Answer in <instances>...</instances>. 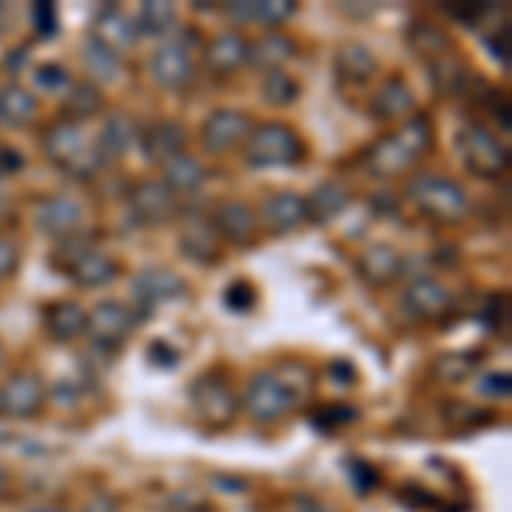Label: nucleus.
Wrapping results in <instances>:
<instances>
[{
    "label": "nucleus",
    "instance_id": "nucleus-22",
    "mask_svg": "<svg viewBox=\"0 0 512 512\" xmlns=\"http://www.w3.org/2000/svg\"><path fill=\"white\" fill-rule=\"evenodd\" d=\"M178 250L185 253L192 263L209 267V263L219 260L222 239L216 236V229H212L209 219H188L185 226H181V233H178Z\"/></svg>",
    "mask_w": 512,
    "mask_h": 512
},
{
    "label": "nucleus",
    "instance_id": "nucleus-53",
    "mask_svg": "<svg viewBox=\"0 0 512 512\" xmlns=\"http://www.w3.org/2000/svg\"><path fill=\"white\" fill-rule=\"evenodd\" d=\"M7 366V349H4V342H0V369Z\"/></svg>",
    "mask_w": 512,
    "mask_h": 512
},
{
    "label": "nucleus",
    "instance_id": "nucleus-32",
    "mask_svg": "<svg viewBox=\"0 0 512 512\" xmlns=\"http://www.w3.org/2000/svg\"><path fill=\"white\" fill-rule=\"evenodd\" d=\"M427 69H431V82L437 93L444 96H461L468 86H472V72H468V65L458 59V55H437V59L427 62Z\"/></svg>",
    "mask_w": 512,
    "mask_h": 512
},
{
    "label": "nucleus",
    "instance_id": "nucleus-30",
    "mask_svg": "<svg viewBox=\"0 0 512 512\" xmlns=\"http://www.w3.org/2000/svg\"><path fill=\"white\" fill-rule=\"evenodd\" d=\"M161 181L171 188L175 195H188L198 192L205 185V164L195 158V154H178L168 164H161Z\"/></svg>",
    "mask_w": 512,
    "mask_h": 512
},
{
    "label": "nucleus",
    "instance_id": "nucleus-48",
    "mask_svg": "<svg viewBox=\"0 0 512 512\" xmlns=\"http://www.w3.org/2000/svg\"><path fill=\"white\" fill-rule=\"evenodd\" d=\"M352 475H355V489L369 492L376 485V472L369 465H362V461H352Z\"/></svg>",
    "mask_w": 512,
    "mask_h": 512
},
{
    "label": "nucleus",
    "instance_id": "nucleus-33",
    "mask_svg": "<svg viewBox=\"0 0 512 512\" xmlns=\"http://www.w3.org/2000/svg\"><path fill=\"white\" fill-rule=\"evenodd\" d=\"M335 72L342 82H352V86H362L376 76V55L369 52L366 45H342L335 55Z\"/></svg>",
    "mask_w": 512,
    "mask_h": 512
},
{
    "label": "nucleus",
    "instance_id": "nucleus-51",
    "mask_svg": "<svg viewBox=\"0 0 512 512\" xmlns=\"http://www.w3.org/2000/svg\"><path fill=\"white\" fill-rule=\"evenodd\" d=\"M21 168V158L11 151V147H0V175H14Z\"/></svg>",
    "mask_w": 512,
    "mask_h": 512
},
{
    "label": "nucleus",
    "instance_id": "nucleus-31",
    "mask_svg": "<svg viewBox=\"0 0 512 512\" xmlns=\"http://www.w3.org/2000/svg\"><path fill=\"white\" fill-rule=\"evenodd\" d=\"M82 62H86V69H89V76H93L96 86L99 82L120 79V72H123L120 52L106 45V41H99L96 35H89L86 41H82Z\"/></svg>",
    "mask_w": 512,
    "mask_h": 512
},
{
    "label": "nucleus",
    "instance_id": "nucleus-16",
    "mask_svg": "<svg viewBox=\"0 0 512 512\" xmlns=\"http://www.w3.org/2000/svg\"><path fill=\"white\" fill-rule=\"evenodd\" d=\"M140 151L151 164H168L171 158L185 154L188 147V130L178 120H154L151 127L140 130Z\"/></svg>",
    "mask_w": 512,
    "mask_h": 512
},
{
    "label": "nucleus",
    "instance_id": "nucleus-9",
    "mask_svg": "<svg viewBox=\"0 0 512 512\" xmlns=\"http://www.w3.org/2000/svg\"><path fill=\"white\" fill-rule=\"evenodd\" d=\"M140 311H134L123 301H99L93 311H86V335L93 338L99 349L117 352L130 335L137 332Z\"/></svg>",
    "mask_w": 512,
    "mask_h": 512
},
{
    "label": "nucleus",
    "instance_id": "nucleus-50",
    "mask_svg": "<svg viewBox=\"0 0 512 512\" xmlns=\"http://www.w3.org/2000/svg\"><path fill=\"white\" fill-rule=\"evenodd\" d=\"M448 11H451V18L475 24L478 18H482V14H489V7H485V4H478V7H448Z\"/></svg>",
    "mask_w": 512,
    "mask_h": 512
},
{
    "label": "nucleus",
    "instance_id": "nucleus-6",
    "mask_svg": "<svg viewBox=\"0 0 512 512\" xmlns=\"http://www.w3.org/2000/svg\"><path fill=\"white\" fill-rule=\"evenodd\" d=\"M195 52H198V38L192 35V28L178 31L175 38H168L164 45L154 48L151 55V79L158 82L168 93L185 89L195 76Z\"/></svg>",
    "mask_w": 512,
    "mask_h": 512
},
{
    "label": "nucleus",
    "instance_id": "nucleus-10",
    "mask_svg": "<svg viewBox=\"0 0 512 512\" xmlns=\"http://www.w3.org/2000/svg\"><path fill=\"white\" fill-rule=\"evenodd\" d=\"M48 403V386L45 379L31 369H18L4 379L0 386V417L7 420H28V417H38Z\"/></svg>",
    "mask_w": 512,
    "mask_h": 512
},
{
    "label": "nucleus",
    "instance_id": "nucleus-37",
    "mask_svg": "<svg viewBox=\"0 0 512 512\" xmlns=\"http://www.w3.org/2000/svg\"><path fill=\"white\" fill-rule=\"evenodd\" d=\"M263 99H267L270 106H277V110H284V106L297 103V96H301V86H297L294 76H287L284 69H274L263 76Z\"/></svg>",
    "mask_w": 512,
    "mask_h": 512
},
{
    "label": "nucleus",
    "instance_id": "nucleus-19",
    "mask_svg": "<svg viewBox=\"0 0 512 512\" xmlns=\"http://www.w3.org/2000/svg\"><path fill=\"white\" fill-rule=\"evenodd\" d=\"M256 216H260V226H267L270 233L287 236L308 226V205H304V195L297 192H274L267 195V202H263V209Z\"/></svg>",
    "mask_w": 512,
    "mask_h": 512
},
{
    "label": "nucleus",
    "instance_id": "nucleus-24",
    "mask_svg": "<svg viewBox=\"0 0 512 512\" xmlns=\"http://www.w3.org/2000/svg\"><path fill=\"white\" fill-rule=\"evenodd\" d=\"M291 59H297V41L287 35V31H263L250 45L246 65L274 72V69H284V62H291Z\"/></svg>",
    "mask_w": 512,
    "mask_h": 512
},
{
    "label": "nucleus",
    "instance_id": "nucleus-39",
    "mask_svg": "<svg viewBox=\"0 0 512 512\" xmlns=\"http://www.w3.org/2000/svg\"><path fill=\"white\" fill-rule=\"evenodd\" d=\"M410 45H414L420 55H427V62H431L437 55L448 52V35H444L441 28H434V24L420 21L410 28Z\"/></svg>",
    "mask_w": 512,
    "mask_h": 512
},
{
    "label": "nucleus",
    "instance_id": "nucleus-2",
    "mask_svg": "<svg viewBox=\"0 0 512 512\" xmlns=\"http://www.w3.org/2000/svg\"><path fill=\"white\" fill-rule=\"evenodd\" d=\"M48 263H52L59 274L69 277L76 287H82V291H96V287L113 284L117 274H120V263L113 260L110 253L96 250L86 236H72V239L55 243Z\"/></svg>",
    "mask_w": 512,
    "mask_h": 512
},
{
    "label": "nucleus",
    "instance_id": "nucleus-28",
    "mask_svg": "<svg viewBox=\"0 0 512 512\" xmlns=\"http://www.w3.org/2000/svg\"><path fill=\"white\" fill-rule=\"evenodd\" d=\"M38 117V96L24 86H4L0 89V127L24 130Z\"/></svg>",
    "mask_w": 512,
    "mask_h": 512
},
{
    "label": "nucleus",
    "instance_id": "nucleus-4",
    "mask_svg": "<svg viewBox=\"0 0 512 512\" xmlns=\"http://www.w3.org/2000/svg\"><path fill=\"white\" fill-rule=\"evenodd\" d=\"M407 198L420 216L434 222H461L468 216V192L454 178L444 175H414L407 181Z\"/></svg>",
    "mask_w": 512,
    "mask_h": 512
},
{
    "label": "nucleus",
    "instance_id": "nucleus-21",
    "mask_svg": "<svg viewBox=\"0 0 512 512\" xmlns=\"http://www.w3.org/2000/svg\"><path fill=\"white\" fill-rule=\"evenodd\" d=\"M369 113H373L376 120L383 123H403L410 120L417 113V96L414 89L407 86L403 79H386L383 86L376 89L373 103H369Z\"/></svg>",
    "mask_w": 512,
    "mask_h": 512
},
{
    "label": "nucleus",
    "instance_id": "nucleus-23",
    "mask_svg": "<svg viewBox=\"0 0 512 512\" xmlns=\"http://www.w3.org/2000/svg\"><path fill=\"white\" fill-rule=\"evenodd\" d=\"M355 267H359V277L366 280V284L386 287V284H393V280L403 274V256L396 253L393 246L373 243V246H366V250L359 253Z\"/></svg>",
    "mask_w": 512,
    "mask_h": 512
},
{
    "label": "nucleus",
    "instance_id": "nucleus-45",
    "mask_svg": "<svg viewBox=\"0 0 512 512\" xmlns=\"http://www.w3.org/2000/svg\"><path fill=\"white\" fill-rule=\"evenodd\" d=\"M18 263H21V250H18V243H11V239H4L0 236V280H7L18 270Z\"/></svg>",
    "mask_w": 512,
    "mask_h": 512
},
{
    "label": "nucleus",
    "instance_id": "nucleus-5",
    "mask_svg": "<svg viewBox=\"0 0 512 512\" xmlns=\"http://www.w3.org/2000/svg\"><path fill=\"white\" fill-rule=\"evenodd\" d=\"M243 158L250 168H294L304 158V140L287 123H253L243 144Z\"/></svg>",
    "mask_w": 512,
    "mask_h": 512
},
{
    "label": "nucleus",
    "instance_id": "nucleus-15",
    "mask_svg": "<svg viewBox=\"0 0 512 512\" xmlns=\"http://www.w3.org/2000/svg\"><path fill=\"white\" fill-rule=\"evenodd\" d=\"M209 222H212V229H216V236L222 239V243L250 246L253 239L260 236V216H256L246 202H236V198L219 202Z\"/></svg>",
    "mask_w": 512,
    "mask_h": 512
},
{
    "label": "nucleus",
    "instance_id": "nucleus-47",
    "mask_svg": "<svg viewBox=\"0 0 512 512\" xmlns=\"http://www.w3.org/2000/svg\"><path fill=\"white\" fill-rule=\"evenodd\" d=\"M151 362H154V366H161V369H175L178 366V352L168 349L164 342H154L151 345Z\"/></svg>",
    "mask_w": 512,
    "mask_h": 512
},
{
    "label": "nucleus",
    "instance_id": "nucleus-13",
    "mask_svg": "<svg viewBox=\"0 0 512 512\" xmlns=\"http://www.w3.org/2000/svg\"><path fill=\"white\" fill-rule=\"evenodd\" d=\"M178 212V195L161 178L140 181L130 188V216L140 226H164Z\"/></svg>",
    "mask_w": 512,
    "mask_h": 512
},
{
    "label": "nucleus",
    "instance_id": "nucleus-12",
    "mask_svg": "<svg viewBox=\"0 0 512 512\" xmlns=\"http://www.w3.org/2000/svg\"><path fill=\"white\" fill-rule=\"evenodd\" d=\"M253 130V120L243 110H212L202 123V147L212 158L233 154L246 144Z\"/></svg>",
    "mask_w": 512,
    "mask_h": 512
},
{
    "label": "nucleus",
    "instance_id": "nucleus-3",
    "mask_svg": "<svg viewBox=\"0 0 512 512\" xmlns=\"http://www.w3.org/2000/svg\"><path fill=\"white\" fill-rule=\"evenodd\" d=\"M41 151L48 154V161H55L59 168H65L69 175L76 178H93L103 161L96 154L93 137L86 134V127L69 117H59L45 127L41 134Z\"/></svg>",
    "mask_w": 512,
    "mask_h": 512
},
{
    "label": "nucleus",
    "instance_id": "nucleus-17",
    "mask_svg": "<svg viewBox=\"0 0 512 512\" xmlns=\"http://www.w3.org/2000/svg\"><path fill=\"white\" fill-rule=\"evenodd\" d=\"M130 291H134V297L140 304L158 308V304L181 301V297L188 294V284H185V277L175 274V270H168V267H147L134 277Z\"/></svg>",
    "mask_w": 512,
    "mask_h": 512
},
{
    "label": "nucleus",
    "instance_id": "nucleus-1",
    "mask_svg": "<svg viewBox=\"0 0 512 512\" xmlns=\"http://www.w3.org/2000/svg\"><path fill=\"white\" fill-rule=\"evenodd\" d=\"M308 390H311V373L304 366H297V362L260 369V373H253L250 383H246L243 410L253 424L274 427L301 407Z\"/></svg>",
    "mask_w": 512,
    "mask_h": 512
},
{
    "label": "nucleus",
    "instance_id": "nucleus-41",
    "mask_svg": "<svg viewBox=\"0 0 512 512\" xmlns=\"http://www.w3.org/2000/svg\"><path fill=\"white\" fill-rule=\"evenodd\" d=\"M35 86L45 89V93H69L72 79H69V72H65V65L45 62L35 69Z\"/></svg>",
    "mask_w": 512,
    "mask_h": 512
},
{
    "label": "nucleus",
    "instance_id": "nucleus-55",
    "mask_svg": "<svg viewBox=\"0 0 512 512\" xmlns=\"http://www.w3.org/2000/svg\"><path fill=\"white\" fill-rule=\"evenodd\" d=\"M0 209H4V195H0Z\"/></svg>",
    "mask_w": 512,
    "mask_h": 512
},
{
    "label": "nucleus",
    "instance_id": "nucleus-29",
    "mask_svg": "<svg viewBox=\"0 0 512 512\" xmlns=\"http://www.w3.org/2000/svg\"><path fill=\"white\" fill-rule=\"evenodd\" d=\"M93 35L99 41H106L110 48H117V52H123V48L137 45L140 31H137V21L130 18L127 11H120V7H103L96 18V31Z\"/></svg>",
    "mask_w": 512,
    "mask_h": 512
},
{
    "label": "nucleus",
    "instance_id": "nucleus-26",
    "mask_svg": "<svg viewBox=\"0 0 512 512\" xmlns=\"http://www.w3.org/2000/svg\"><path fill=\"white\" fill-rule=\"evenodd\" d=\"M41 321L55 342H72V338L86 335V308L79 301H52Z\"/></svg>",
    "mask_w": 512,
    "mask_h": 512
},
{
    "label": "nucleus",
    "instance_id": "nucleus-36",
    "mask_svg": "<svg viewBox=\"0 0 512 512\" xmlns=\"http://www.w3.org/2000/svg\"><path fill=\"white\" fill-rule=\"evenodd\" d=\"M393 137L407 147V154L414 161L424 158V154L434 147V127H431V120H427L424 113H414L410 120H403L400 127L393 130Z\"/></svg>",
    "mask_w": 512,
    "mask_h": 512
},
{
    "label": "nucleus",
    "instance_id": "nucleus-8",
    "mask_svg": "<svg viewBox=\"0 0 512 512\" xmlns=\"http://www.w3.org/2000/svg\"><path fill=\"white\" fill-rule=\"evenodd\" d=\"M458 151L465 158L468 171H475L478 178H499L509 168V151L499 137L492 134L485 123H465L458 130Z\"/></svg>",
    "mask_w": 512,
    "mask_h": 512
},
{
    "label": "nucleus",
    "instance_id": "nucleus-7",
    "mask_svg": "<svg viewBox=\"0 0 512 512\" xmlns=\"http://www.w3.org/2000/svg\"><path fill=\"white\" fill-rule=\"evenodd\" d=\"M188 400H192L195 417L202 420L209 431H222V427L233 424L239 414L236 393L229 390V379L222 376L219 369H212V373H205L202 379H195L192 390H188Z\"/></svg>",
    "mask_w": 512,
    "mask_h": 512
},
{
    "label": "nucleus",
    "instance_id": "nucleus-34",
    "mask_svg": "<svg viewBox=\"0 0 512 512\" xmlns=\"http://www.w3.org/2000/svg\"><path fill=\"white\" fill-rule=\"evenodd\" d=\"M178 28V11L175 4H164V0H151V4H140L137 11V31L151 38H168Z\"/></svg>",
    "mask_w": 512,
    "mask_h": 512
},
{
    "label": "nucleus",
    "instance_id": "nucleus-52",
    "mask_svg": "<svg viewBox=\"0 0 512 512\" xmlns=\"http://www.w3.org/2000/svg\"><path fill=\"white\" fill-rule=\"evenodd\" d=\"M7 485H11V478H7V472H4V468H0V495L7 492Z\"/></svg>",
    "mask_w": 512,
    "mask_h": 512
},
{
    "label": "nucleus",
    "instance_id": "nucleus-27",
    "mask_svg": "<svg viewBox=\"0 0 512 512\" xmlns=\"http://www.w3.org/2000/svg\"><path fill=\"white\" fill-rule=\"evenodd\" d=\"M349 202H352L349 188L338 185V181H321L315 192L304 198V205H308V222L328 226V222H335L345 209H349Z\"/></svg>",
    "mask_w": 512,
    "mask_h": 512
},
{
    "label": "nucleus",
    "instance_id": "nucleus-11",
    "mask_svg": "<svg viewBox=\"0 0 512 512\" xmlns=\"http://www.w3.org/2000/svg\"><path fill=\"white\" fill-rule=\"evenodd\" d=\"M35 226H38V233H45L48 239H55V243L82 236L86 205L72 195H48L35 205Z\"/></svg>",
    "mask_w": 512,
    "mask_h": 512
},
{
    "label": "nucleus",
    "instance_id": "nucleus-35",
    "mask_svg": "<svg viewBox=\"0 0 512 512\" xmlns=\"http://www.w3.org/2000/svg\"><path fill=\"white\" fill-rule=\"evenodd\" d=\"M103 89L96 82H72L69 93H65V110H69V120H89L96 113H103Z\"/></svg>",
    "mask_w": 512,
    "mask_h": 512
},
{
    "label": "nucleus",
    "instance_id": "nucleus-14",
    "mask_svg": "<svg viewBox=\"0 0 512 512\" xmlns=\"http://www.w3.org/2000/svg\"><path fill=\"white\" fill-rule=\"evenodd\" d=\"M403 311L417 321H441L451 311L454 297L444 284H437L434 277H414L407 287H403L400 297Z\"/></svg>",
    "mask_w": 512,
    "mask_h": 512
},
{
    "label": "nucleus",
    "instance_id": "nucleus-38",
    "mask_svg": "<svg viewBox=\"0 0 512 512\" xmlns=\"http://www.w3.org/2000/svg\"><path fill=\"white\" fill-rule=\"evenodd\" d=\"M297 14L294 0H253V24L280 31V24H287Z\"/></svg>",
    "mask_w": 512,
    "mask_h": 512
},
{
    "label": "nucleus",
    "instance_id": "nucleus-18",
    "mask_svg": "<svg viewBox=\"0 0 512 512\" xmlns=\"http://www.w3.org/2000/svg\"><path fill=\"white\" fill-rule=\"evenodd\" d=\"M93 144H96V154L103 164L123 161L140 144L137 120L130 117V113H110V117L103 120V130H99V137L93 140Z\"/></svg>",
    "mask_w": 512,
    "mask_h": 512
},
{
    "label": "nucleus",
    "instance_id": "nucleus-42",
    "mask_svg": "<svg viewBox=\"0 0 512 512\" xmlns=\"http://www.w3.org/2000/svg\"><path fill=\"white\" fill-rule=\"evenodd\" d=\"M475 366H478L475 355H441V359L434 362V373L444 379H465Z\"/></svg>",
    "mask_w": 512,
    "mask_h": 512
},
{
    "label": "nucleus",
    "instance_id": "nucleus-54",
    "mask_svg": "<svg viewBox=\"0 0 512 512\" xmlns=\"http://www.w3.org/2000/svg\"><path fill=\"white\" fill-rule=\"evenodd\" d=\"M35 512H59V509H35Z\"/></svg>",
    "mask_w": 512,
    "mask_h": 512
},
{
    "label": "nucleus",
    "instance_id": "nucleus-49",
    "mask_svg": "<svg viewBox=\"0 0 512 512\" xmlns=\"http://www.w3.org/2000/svg\"><path fill=\"white\" fill-rule=\"evenodd\" d=\"M226 18H233L236 24H253V4H250V0H236V4H226Z\"/></svg>",
    "mask_w": 512,
    "mask_h": 512
},
{
    "label": "nucleus",
    "instance_id": "nucleus-20",
    "mask_svg": "<svg viewBox=\"0 0 512 512\" xmlns=\"http://www.w3.org/2000/svg\"><path fill=\"white\" fill-rule=\"evenodd\" d=\"M246 59H250V41L239 31H219L202 52L205 69L216 72V76H233V72L243 69Z\"/></svg>",
    "mask_w": 512,
    "mask_h": 512
},
{
    "label": "nucleus",
    "instance_id": "nucleus-44",
    "mask_svg": "<svg viewBox=\"0 0 512 512\" xmlns=\"http://www.w3.org/2000/svg\"><path fill=\"white\" fill-rule=\"evenodd\" d=\"M509 386H512L509 373H489V376L478 379V393H482V396H495V400H506V396L512 393Z\"/></svg>",
    "mask_w": 512,
    "mask_h": 512
},
{
    "label": "nucleus",
    "instance_id": "nucleus-40",
    "mask_svg": "<svg viewBox=\"0 0 512 512\" xmlns=\"http://www.w3.org/2000/svg\"><path fill=\"white\" fill-rule=\"evenodd\" d=\"M222 301H226L229 311H236V315H246V311L256 308V287L250 284V280H233V284L222 291Z\"/></svg>",
    "mask_w": 512,
    "mask_h": 512
},
{
    "label": "nucleus",
    "instance_id": "nucleus-43",
    "mask_svg": "<svg viewBox=\"0 0 512 512\" xmlns=\"http://www.w3.org/2000/svg\"><path fill=\"white\" fill-rule=\"evenodd\" d=\"M31 24H35L38 38H55V31H59V11H55V4H48V0H41V4L31 7Z\"/></svg>",
    "mask_w": 512,
    "mask_h": 512
},
{
    "label": "nucleus",
    "instance_id": "nucleus-25",
    "mask_svg": "<svg viewBox=\"0 0 512 512\" xmlns=\"http://www.w3.org/2000/svg\"><path fill=\"white\" fill-rule=\"evenodd\" d=\"M366 171L369 175H376V178H396V175H403V171L414 164V158L407 154V147L400 144L393 134H386V137H379L373 147L366 151Z\"/></svg>",
    "mask_w": 512,
    "mask_h": 512
},
{
    "label": "nucleus",
    "instance_id": "nucleus-46",
    "mask_svg": "<svg viewBox=\"0 0 512 512\" xmlns=\"http://www.w3.org/2000/svg\"><path fill=\"white\" fill-rule=\"evenodd\" d=\"M485 45H489V52L495 55V62L509 65V31H506V28H502L499 35H489V38H485Z\"/></svg>",
    "mask_w": 512,
    "mask_h": 512
}]
</instances>
